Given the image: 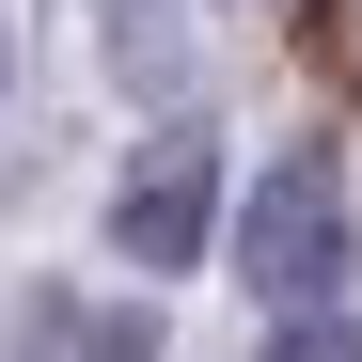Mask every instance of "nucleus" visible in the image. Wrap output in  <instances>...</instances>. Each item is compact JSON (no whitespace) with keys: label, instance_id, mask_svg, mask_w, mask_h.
Listing matches in <instances>:
<instances>
[{"label":"nucleus","instance_id":"nucleus-1","mask_svg":"<svg viewBox=\"0 0 362 362\" xmlns=\"http://www.w3.org/2000/svg\"><path fill=\"white\" fill-rule=\"evenodd\" d=\"M236 268H252L268 315H331L346 299V173L331 158H284L252 189V221H236Z\"/></svg>","mask_w":362,"mask_h":362},{"label":"nucleus","instance_id":"nucleus-2","mask_svg":"<svg viewBox=\"0 0 362 362\" xmlns=\"http://www.w3.org/2000/svg\"><path fill=\"white\" fill-rule=\"evenodd\" d=\"M205 221H221V142L205 127H173L127 189H110V236H127V268H189L205 252Z\"/></svg>","mask_w":362,"mask_h":362},{"label":"nucleus","instance_id":"nucleus-3","mask_svg":"<svg viewBox=\"0 0 362 362\" xmlns=\"http://www.w3.org/2000/svg\"><path fill=\"white\" fill-rule=\"evenodd\" d=\"M32 362H158V315H127V299H32Z\"/></svg>","mask_w":362,"mask_h":362},{"label":"nucleus","instance_id":"nucleus-4","mask_svg":"<svg viewBox=\"0 0 362 362\" xmlns=\"http://www.w3.org/2000/svg\"><path fill=\"white\" fill-rule=\"evenodd\" d=\"M268 362H362V331H346V315H284V331H268Z\"/></svg>","mask_w":362,"mask_h":362}]
</instances>
